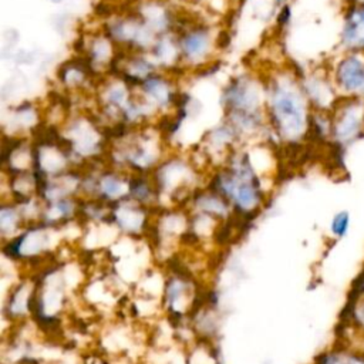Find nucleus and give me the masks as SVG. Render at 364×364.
Here are the masks:
<instances>
[{"label": "nucleus", "instance_id": "obj_5", "mask_svg": "<svg viewBox=\"0 0 364 364\" xmlns=\"http://www.w3.org/2000/svg\"><path fill=\"white\" fill-rule=\"evenodd\" d=\"M350 226H351V215L348 210H338L337 213L333 215L330 225H328V230L333 239L338 240L343 239L348 235L350 232Z\"/></svg>", "mask_w": 364, "mask_h": 364}, {"label": "nucleus", "instance_id": "obj_3", "mask_svg": "<svg viewBox=\"0 0 364 364\" xmlns=\"http://www.w3.org/2000/svg\"><path fill=\"white\" fill-rule=\"evenodd\" d=\"M338 46L341 51L364 53V0H344Z\"/></svg>", "mask_w": 364, "mask_h": 364}, {"label": "nucleus", "instance_id": "obj_2", "mask_svg": "<svg viewBox=\"0 0 364 364\" xmlns=\"http://www.w3.org/2000/svg\"><path fill=\"white\" fill-rule=\"evenodd\" d=\"M330 75L340 95L364 98V53L341 51Z\"/></svg>", "mask_w": 364, "mask_h": 364}, {"label": "nucleus", "instance_id": "obj_4", "mask_svg": "<svg viewBox=\"0 0 364 364\" xmlns=\"http://www.w3.org/2000/svg\"><path fill=\"white\" fill-rule=\"evenodd\" d=\"M343 326L353 331L354 338L364 341V291H350Z\"/></svg>", "mask_w": 364, "mask_h": 364}, {"label": "nucleus", "instance_id": "obj_1", "mask_svg": "<svg viewBox=\"0 0 364 364\" xmlns=\"http://www.w3.org/2000/svg\"><path fill=\"white\" fill-rule=\"evenodd\" d=\"M331 135L328 145L333 154H344L351 145L364 138V98L343 97L330 111Z\"/></svg>", "mask_w": 364, "mask_h": 364}, {"label": "nucleus", "instance_id": "obj_6", "mask_svg": "<svg viewBox=\"0 0 364 364\" xmlns=\"http://www.w3.org/2000/svg\"><path fill=\"white\" fill-rule=\"evenodd\" d=\"M353 290H358V291H364V267L361 270V273L358 274V277L354 282V287Z\"/></svg>", "mask_w": 364, "mask_h": 364}]
</instances>
